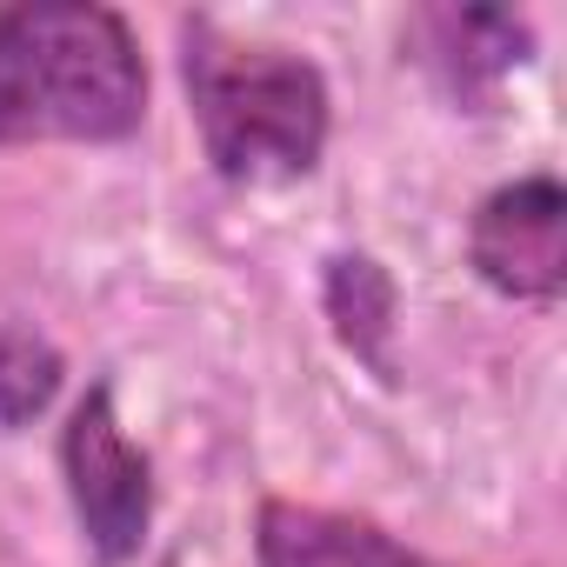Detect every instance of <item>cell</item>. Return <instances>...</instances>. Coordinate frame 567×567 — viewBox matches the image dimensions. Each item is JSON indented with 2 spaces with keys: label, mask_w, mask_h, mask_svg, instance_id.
<instances>
[{
  "label": "cell",
  "mask_w": 567,
  "mask_h": 567,
  "mask_svg": "<svg viewBox=\"0 0 567 567\" xmlns=\"http://www.w3.org/2000/svg\"><path fill=\"white\" fill-rule=\"evenodd\" d=\"M147 121V61L101 0L0 8V147L127 141Z\"/></svg>",
  "instance_id": "6da1fadb"
},
{
  "label": "cell",
  "mask_w": 567,
  "mask_h": 567,
  "mask_svg": "<svg viewBox=\"0 0 567 567\" xmlns=\"http://www.w3.org/2000/svg\"><path fill=\"white\" fill-rule=\"evenodd\" d=\"M181 74L194 101L200 147L220 181H301L328 147V81L308 54L220 34V21H181Z\"/></svg>",
  "instance_id": "7a4b0ae2"
},
{
  "label": "cell",
  "mask_w": 567,
  "mask_h": 567,
  "mask_svg": "<svg viewBox=\"0 0 567 567\" xmlns=\"http://www.w3.org/2000/svg\"><path fill=\"white\" fill-rule=\"evenodd\" d=\"M61 474H68V501H74V520H81V540L94 547V560L127 567L154 527V467L127 441L107 381H94L81 394V408L68 414Z\"/></svg>",
  "instance_id": "3957f363"
},
{
  "label": "cell",
  "mask_w": 567,
  "mask_h": 567,
  "mask_svg": "<svg viewBox=\"0 0 567 567\" xmlns=\"http://www.w3.org/2000/svg\"><path fill=\"white\" fill-rule=\"evenodd\" d=\"M467 260L501 301L554 308L567 288V194L554 174H527L494 187L474 207Z\"/></svg>",
  "instance_id": "277c9868"
},
{
  "label": "cell",
  "mask_w": 567,
  "mask_h": 567,
  "mask_svg": "<svg viewBox=\"0 0 567 567\" xmlns=\"http://www.w3.org/2000/svg\"><path fill=\"white\" fill-rule=\"evenodd\" d=\"M421 61L441 81L447 101H461L467 114H481L494 101V87L527 61L534 34L520 14L507 8H427L421 21Z\"/></svg>",
  "instance_id": "5b68a950"
},
{
  "label": "cell",
  "mask_w": 567,
  "mask_h": 567,
  "mask_svg": "<svg viewBox=\"0 0 567 567\" xmlns=\"http://www.w3.org/2000/svg\"><path fill=\"white\" fill-rule=\"evenodd\" d=\"M254 554L260 567H441L414 547H401L388 527L308 501H260L254 520Z\"/></svg>",
  "instance_id": "8992f818"
},
{
  "label": "cell",
  "mask_w": 567,
  "mask_h": 567,
  "mask_svg": "<svg viewBox=\"0 0 567 567\" xmlns=\"http://www.w3.org/2000/svg\"><path fill=\"white\" fill-rule=\"evenodd\" d=\"M328 315H334L341 341H348L381 381H394V354H388V341H394V280L381 274V260L341 254V260L328 267Z\"/></svg>",
  "instance_id": "52a82bcc"
},
{
  "label": "cell",
  "mask_w": 567,
  "mask_h": 567,
  "mask_svg": "<svg viewBox=\"0 0 567 567\" xmlns=\"http://www.w3.org/2000/svg\"><path fill=\"white\" fill-rule=\"evenodd\" d=\"M61 394V348L34 328L0 334V427H28Z\"/></svg>",
  "instance_id": "ba28073f"
}]
</instances>
